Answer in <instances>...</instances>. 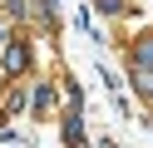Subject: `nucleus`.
Listing matches in <instances>:
<instances>
[{"label": "nucleus", "instance_id": "1", "mask_svg": "<svg viewBox=\"0 0 153 148\" xmlns=\"http://www.w3.org/2000/svg\"><path fill=\"white\" fill-rule=\"evenodd\" d=\"M25 59H30V49H25V45H10V49H5V74H20Z\"/></svg>", "mask_w": 153, "mask_h": 148}, {"label": "nucleus", "instance_id": "2", "mask_svg": "<svg viewBox=\"0 0 153 148\" xmlns=\"http://www.w3.org/2000/svg\"><path fill=\"white\" fill-rule=\"evenodd\" d=\"M133 59H138V69H153V35H143V39H138Z\"/></svg>", "mask_w": 153, "mask_h": 148}, {"label": "nucleus", "instance_id": "4", "mask_svg": "<svg viewBox=\"0 0 153 148\" xmlns=\"http://www.w3.org/2000/svg\"><path fill=\"white\" fill-rule=\"evenodd\" d=\"M0 39H5V25H0Z\"/></svg>", "mask_w": 153, "mask_h": 148}, {"label": "nucleus", "instance_id": "3", "mask_svg": "<svg viewBox=\"0 0 153 148\" xmlns=\"http://www.w3.org/2000/svg\"><path fill=\"white\" fill-rule=\"evenodd\" d=\"M133 84H138V94H153V69H133Z\"/></svg>", "mask_w": 153, "mask_h": 148}]
</instances>
